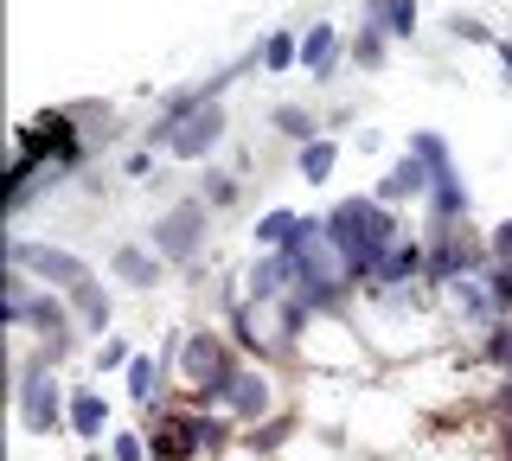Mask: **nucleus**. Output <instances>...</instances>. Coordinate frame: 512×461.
<instances>
[{
  "label": "nucleus",
  "instance_id": "6e6552de",
  "mask_svg": "<svg viewBox=\"0 0 512 461\" xmlns=\"http://www.w3.org/2000/svg\"><path fill=\"white\" fill-rule=\"evenodd\" d=\"M442 301H448V314H455L461 327H493V321H500V308H493V295H487V276L442 282Z\"/></svg>",
  "mask_w": 512,
  "mask_h": 461
},
{
  "label": "nucleus",
  "instance_id": "72a5a7b5",
  "mask_svg": "<svg viewBox=\"0 0 512 461\" xmlns=\"http://www.w3.org/2000/svg\"><path fill=\"white\" fill-rule=\"evenodd\" d=\"M218 461H256V455H250V449H244V455H218Z\"/></svg>",
  "mask_w": 512,
  "mask_h": 461
},
{
  "label": "nucleus",
  "instance_id": "4be33fe9",
  "mask_svg": "<svg viewBox=\"0 0 512 461\" xmlns=\"http://www.w3.org/2000/svg\"><path fill=\"white\" fill-rule=\"evenodd\" d=\"M410 154H416V161H423L429 173H442V167H455V161H448V141H442L436 129H416V135H410Z\"/></svg>",
  "mask_w": 512,
  "mask_h": 461
},
{
  "label": "nucleus",
  "instance_id": "423d86ee",
  "mask_svg": "<svg viewBox=\"0 0 512 461\" xmlns=\"http://www.w3.org/2000/svg\"><path fill=\"white\" fill-rule=\"evenodd\" d=\"M148 244L167 263H192V257H199V244H205V199H180L173 212H160L154 231H148Z\"/></svg>",
  "mask_w": 512,
  "mask_h": 461
},
{
  "label": "nucleus",
  "instance_id": "7ed1b4c3",
  "mask_svg": "<svg viewBox=\"0 0 512 461\" xmlns=\"http://www.w3.org/2000/svg\"><path fill=\"white\" fill-rule=\"evenodd\" d=\"M301 321H308V308L288 295V301H237V321L231 327H237V346H244L250 359H276V353L295 346Z\"/></svg>",
  "mask_w": 512,
  "mask_h": 461
},
{
  "label": "nucleus",
  "instance_id": "393cba45",
  "mask_svg": "<svg viewBox=\"0 0 512 461\" xmlns=\"http://www.w3.org/2000/svg\"><path fill=\"white\" fill-rule=\"evenodd\" d=\"M288 442V417H269V423H256L250 436H244V449L250 455H269V449H282Z\"/></svg>",
  "mask_w": 512,
  "mask_h": 461
},
{
  "label": "nucleus",
  "instance_id": "f8f14e48",
  "mask_svg": "<svg viewBox=\"0 0 512 461\" xmlns=\"http://www.w3.org/2000/svg\"><path fill=\"white\" fill-rule=\"evenodd\" d=\"M429 180H436V173H429L423 161H416V154H404V161H397L391 173H384L378 180V193L372 199H384V205H404V199H429Z\"/></svg>",
  "mask_w": 512,
  "mask_h": 461
},
{
  "label": "nucleus",
  "instance_id": "473e14b6",
  "mask_svg": "<svg viewBox=\"0 0 512 461\" xmlns=\"http://www.w3.org/2000/svg\"><path fill=\"white\" fill-rule=\"evenodd\" d=\"M500 455H506V461H512V423H506V429H500Z\"/></svg>",
  "mask_w": 512,
  "mask_h": 461
},
{
  "label": "nucleus",
  "instance_id": "b1692460",
  "mask_svg": "<svg viewBox=\"0 0 512 461\" xmlns=\"http://www.w3.org/2000/svg\"><path fill=\"white\" fill-rule=\"evenodd\" d=\"M109 455H116V461H154L148 429H116V436H109Z\"/></svg>",
  "mask_w": 512,
  "mask_h": 461
},
{
  "label": "nucleus",
  "instance_id": "412c9836",
  "mask_svg": "<svg viewBox=\"0 0 512 461\" xmlns=\"http://www.w3.org/2000/svg\"><path fill=\"white\" fill-rule=\"evenodd\" d=\"M269 122H276V129L295 141V148H308V141H320V122L308 116V109H295V103H276L269 109Z\"/></svg>",
  "mask_w": 512,
  "mask_h": 461
},
{
  "label": "nucleus",
  "instance_id": "bb28decb",
  "mask_svg": "<svg viewBox=\"0 0 512 461\" xmlns=\"http://www.w3.org/2000/svg\"><path fill=\"white\" fill-rule=\"evenodd\" d=\"M352 58H359V65H384V33H378V26H359V39H352Z\"/></svg>",
  "mask_w": 512,
  "mask_h": 461
},
{
  "label": "nucleus",
  "instance_id": "5701e85b",
  "mask_svg": "<svg viewBox=\"0 0 512 461\" xmlns=\"http://www.w3.org/2000/svg\"><path fill=\"white\" fill-rule=\"evenodd\" d=\"M480 353H487L493 365H500V372H512V314H506V321H493V327H487V340H480Z\"/></svg>",
  "mask_w": 512,
  "mask_h": 461
},
{
  "label": "nucleus",
  "instance_id": "aec40b11",
  "mask_svg": "<svg viewBox=\"0 0 512 461\" xmlns=\"http://www.w3.org/2000/svg\"><path fill=\"white\" fill-rule=\"evenodd\" d=\"M128 397H135L141 410H154V404H160V359L135 353V365H128Z\"/></svg>",
  "mask_w": 512,
  "mask_h": 461
},
{
  "label": "nucleus",
  "instance_id": "1a4fd4ad",
  "mask_svg": "<svg viewBox=\"0 0 512 461\" xmlns=\"http://www.w3.org/2000/svg\"><path fill=\"white\" fill-rule=\"evenodd\" d=\"M269 410H276V378L263 372L256 359H244V378H237V397H231V417L256 429V423H269Z\"/></svg>",
  "mask_w": 512,
  "mask_h": 461
},
{
  "label": "nucleus",
  "instance_id": "f03ea898",
  "mask_svg": "<svg viewBox=\"0 0 512 461\" xmlns=\"http://www.w3.org/2000/svg\"><path fill=\"white\" fill-rule=\"evenodd\" d=\"M13 410H20V423L32 429V436H52V429L71 417V404H64L58 372H52L45 353H20V359H13Z\"/></svg>",
  "mask_w": 512,
  "mask_h": 461
},
{
  "label": "nucleus",
  "instance_id": "4468645a",
  "mask_svg": "<svg viewBox=\"0 0 512 461\" xmlns=\"http://www.w3.org/2000/svg\"><path fill=\"white\" fill-rule=\"evenodd\" d=\"M365 26H378L384 39L416 33V0H365Z\"/></svg>",
  "mask_w": 512,
  "mask_h": 461
},
{
  "label": "nucleus",
  "instance_id": "2f4dec72",
  "mask_svg": "<svg viewBox=\"0 0 512 461\" xmlns=\"http://www.w3.org/2000/svg\"><path fill=\"white\" fill-rule=\"evenodd\" d=\"M493 52H500V65H506V84H512V39H500Z\"/></svg>",
  "mask_w": 512,
  "mask_h": 461
},
{
  "label": "nucleus",
  "instance_id": "a878e982",
  "mask_svg": "<svg viewBox=\"0 0 512 461\" xmlns=\"http://www.w3.org/2000/svg\"><path fill=\"white\" fill-rule=\"evenodd\" d=\"M487 295H493V308H500V321H506V314H512V263L487 269Z\"/></svg>",
  "mask_w": 512,
  "mask_h": 461
},
{
  "label": "nucleus",
  "instance_id": "20e7f679",
  "mask_svg": "<svg viewBox=\"0 0 512 461\" xmlns=\"http://www.w3.org/2000/svg\"><path fill=\"white\" fill-rule=\"evenodd\" d=\"M148 141H154V148H167L173 161H205V154L224 141V103L218 97L212 103H192L186 116H173V122L160 116L154 129H148Z\"/></svg>",
  "mask_w": 512,
  "mask_h": 461
},
{
  "label": "nucleus",
  "instance_id": "6ab92c4d",
  "mask_svg": "<svg viewBox=\"0 0 512 461\" xmlns=\"http://www.w3.org/2000/svg\"><path fill=\"white\" fill-rule=\"evenodd\" d=\"M71 308H77V327H84V333H109V314H116V308H109V295L96 289V282H84V289L71 295Z\"/></svg>",
  "mask_w": 512,
  "mask_h": 461
},
{
  "label": "nucleus",
  "instance_id": "0eeeda50",
  "mask_svg": "<svg viewBox=\"0 0 512 461\" xmlns=\"http://www.w3.org/2000/svg\"><path fill=\"white\" fill-rule=\"evenodd\" d=\"M231 359H237V353L218 340V333H180V378H186V391H192V397L212 385V378H218Z\"/></svg>",
  "mask_w": 512,
  "mask_h": 461
},
{
  "label": "nucleus",
  "instance_id": "9b49d317",
  "mask_svg": "<svg viewBox=\"0 0 512 461\" xmlns=\"http://www.w3.org/2000/svg\"><path fill=\"white\" fill-rule=\"evenodd\" d=\"M301 71H308L314 84H327V77L340 71V26L314 20L308 33H301Z\"/></svg>",
  "mask_w": 512,
  "mask_h": 461
},
{
  "label": "nucleus",
  "instance_id": "f3484780",
  "mask_svg": "<svg viewBox=\"0 0 512 461\" xmlns=\"http://www.w3.org/2000/svg\"><path fill=\"white\" fill-rule=\"evenodd\" d=\"M295 231H301V212H288V205H276V212H263L256 218V250H288L295 244Z\"/></svg>",
  "mask_w": 512,
  "mask_h": 461
},
{
  "label": "nucleus",
  "instance_id": "9d476101",
  "mask_svg": "<svg viewBox=\"0 0 512 461\" xmlns=\"http://www.w3.org/2000/svg\"><path fill=\"white\" fill-rule=\"evenodd\" d=\"M244 289H250V301H288L295 295V263H288V250H263V257L250 263Z\"/></svg>",
  "mask_w": 512,
  "mask_h": 461
},
{
  "label": "nucleus",
  "instance_id": "c85d7f7f",
  "mask_svg": "<svg viewBox=\"0 0 512 461\" xmlns=\"http://www.w3.org/2000/svg\"><path fill=\"white\" fill-rule=\"evenodd\" d=\"M237 199V173H205V205H231Z\"/></svg>",
  "mask_w": 512,
  "mask_h": 461
},
{
  "label": "nucleus",
  "instance_id": "2eb2a0df",
  "mask_svg": "<svg viewBox=\"0 0 512 461\" xmlns=\"http://www.w3.org/2000/svg\"><path fill=\"white\" fill-rule=\"evenodd\" d=\"M71 429L96 449V436L109 429V404H103V391H90V385H77V391H71Z\"/></svg>",
  "mask_w": 512,
  "mask_h": 461
},
{
  "label": "nucleus",
  "instance_id": "c756f323",
  "mask_svg": "<svg viewBox=\"0 0 512 461\" xmlns=\"http://www.w3.org/2000/svg\"><path fill=\"white\" fill-rule=\"evenodd\" d=\"M448 33L468 39V45H500V39H493V26H480V20H448Z\"/></svg>",
  "mask_w": 512,
  "mask_h": 461
},
{
  "label": "nucleus",
  "instance_id": "cd10ccee",
  "mask_svg": "<svg viewBox=\"0 0 512 461\" xmlns=\"http://www.w3.org/2000/svg\"><path fill=\"white\" fill-rule=\"evenodd\" d=\"M116 365L128 372V365H135V353H128V340H103V346H96V372H116Z\"/></svg>",
  "mask_w": 512,
  "mask_h": 461
},
{
  "label": "nucleus",
  "instance_id": "39448f33",
  "mask_svg": "<svg viewBox=\"0 0 512 461\" xmlns=\"http://www.w3.org/2000/svg\"><path fill=\"white\" fill-rule=\"evenodd\" d=\"M7 269H20V276L32 282H45V289H64V295H77L90 276V263L77 257V250H58V244H32V237H7Z\"/></svg>",
  "mask_w": 512,
  "mask_h": 461
},
{
  "label": "nucleus",
  "instance_id": "a211bd4d",
  "mask_svg": "<svg viewBox=\"0 0 512 461\" xmlns=\"http://www.w3.org/2000/svg\"><path fill=\"white\" fill-rule=\"evenodd\" d=\"M256 65H263L269 77L295 71V65H301V33H288V26H282V33H269V39H263V52H256Z\"/></svg>",
  "mask_w": 512,
  "mask_h": 461
},
{
  "label": "nucleus",
  "instance_id": "ddd939ff",
  "mask_svg": "<svg viewBox=\"0 0 512 461\" xmlns=\"http://www.w3.org/2000/svg\"><path fill=\"white\" fill-rule=\"evenodd\" d=\"M160 263H167V257H160L154 244H122L116 257H109V269H116L128 289H154V282H160Z\"/></svg>",
  "mask_w": 512,
  "mask_h": 461
},
{
  "label": "nucleus",
  "instance_id": "f257e3e1",
  "mask_svg": "<svg viewBox=\"0 0 512 461\" xmlns=\"http://www.w3.org/2000/svg\"><path fill=\"white\" fill-rule=\"evenodd\" d=\"M327 231H333V244H340L352 282H365V289L378 282L384 257L404 244V225H397V212L384 199H340L327 212Z\"/></svg>",
  "mask_w": 512,
  "mask_h": 461
},
{
  "label": "nucleus",
  "instance_id": "dca6fc26",
  "mask_svg": "<svg viewBox=\"0 0 512 461\" xmlns=\"http://www.w3.org/2000/svg\"><path fill=\"white\" fill-rule=\"evenodd\" d=\"M295 167H301V180H308V186H327V180H333V167H340V141H333V135L308 141V148L295 154Z\"/></svg>",
  "mask_w": 512,
  "mask_h": 461
},
{
  "label": "nucleus",
  "instance_id": "7c9ffc66",
  "mask_svg": "<svg viewBox=\"0 0 512 461\" xmlns=\"http://www.w3.org/2000/svg\"><path fill=\"white\" fill-rule=\"evenodd\" d=\"M487 250H493V263H512V218H506V225H493Z\"/></svg>",
  "mask_w": 512,
  "mask_h": 461
}]
</instances>
